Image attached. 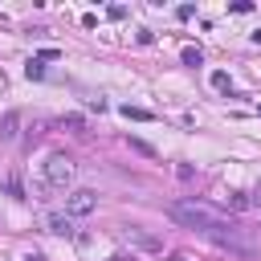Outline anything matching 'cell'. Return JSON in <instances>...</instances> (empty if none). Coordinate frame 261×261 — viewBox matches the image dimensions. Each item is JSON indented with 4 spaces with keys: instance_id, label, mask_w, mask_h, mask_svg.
Returning a JSON list of instances; mask_svg holds the SVG:
<instances>
[{
    "instance_id": "obj_14",
    "label": "cell",
    "mask_w": 261,
    "mask_h": 261,
    "mask_svg": "<svg viewBox=\"0 0 261 261\" xmlns=\"http://www.w3.org/2000/svg\"><path fill=\"white\" fill-rule=\"evenodd\" d=\"M130 147H135V151H139V155H155V147H147V143H143V139H130Z\"/></svg>"
},
{
    "instance_id": "obj_4",
    "label": "cell",
    "mask_w": 261,
    "mask_h": 261,
    "mask_svg": "<svg viewBox=\"0 0 261 261\" xmlns=\"http://www.w3.org/2000/svg\"><path fill=\"white\" fill-rule=\"evenodd\" d=\"M45 228H49L53 237H73V216H69V212H49V216H45Z\"/></svg>"
},
{
    "instance_id": "obj_16",
    "label": "cell",
    "mask_w": 261,
    "mask_h": 261,
    "mask_svg": "<svg viewBox=\"0 0 261 261\" xmlns=\"http://www.w3.org/2000/svg\"><path fill=\"white\" fill-rule=\"evenodd\" d=\"M175 261H192V257H184V253H175Z\"/></svg>"
},
{
    "instance_id": "obj_11",
    "label": "cell",
    "mask_w": 261,
    "mask_h": 261,
    "mask_svg": "<svg viewBox=\"0 0 261 261\" xmlns=\"http://www.w3.org/2000/svg\"><path fill=\"white\" fill-rule=\"evenodd\" d=\"M61 126H69V130H86V118H82V114H65Z\"/></svg>"
},
{
    "instance_id": "obj_13",
    "label": "cell",
    "mask_w": 261,
    "mask_h": 261,
    "mask_svg": "<svg viewBox=\"0 0 261 261\" xmlns=\"http://www.w3.org/2000/svg\"><path fill=\"white\" fill-rule=\"evenodd\" d=\"M106 16H110V20H122V16H126V8H122V4H110V8H106Z\"/></svg>"
},
{
    "instance_id": "obj_9",
    "label": "cell",
    "mask_w": 261,
    "mask_h": 261,
    "mask_svg": "<svg viewBox=\"0 0 261 261\" xmlns=\"http://www.w3.org/2000/svg\"><path fill=\"white\" fill-rule=\"evenodd\" d=\"M126 241H135V245H143V249H159V241H155V237H147V232H135V228H126Z\"/></svg>"
},
{
    "instance_id": "obj_10",
    "label": "cell",
    "mask_w": 261,
    "mask_h": 261,
    "mask_svg": "<svg viewBox=\"0 0 261 261\" xmlns=\"http://www.w3.org/2000/svg\"><path fill=\"white\" fill-rule=\"evenodd\" d=\"M179 57H184V65H200V61H204V53H200L196 45H188V49H184Z\"/></svg>"
},
{
    "instance_id": "obj_8",
    "label": "cell",
    "mask_w": 261,
    "mask_h": 261,
    "mask_svg": "<svg viewBox=\"0 0 261 261\" xmlns=\"http://www.w3.org/2000/svg\"><path fill=\"white\" fill-rule=\"evenodd\" d=\"M224 204H228L232 212H245V208H249V196H245V192H228V196H224Z\"/></svg>"
},
{
    "instance_id": "obj_12",
    "label": "cell",
    "mask_w": 261,
    "mask_h": 261,
    "mask_svg": "<svg viewBox=\"0 0 261 261\" xmlns=\"http://www.w3.org/2000/svg\"><path fill=\"white\" fill-rule=\"evenodd\" d=\"M212 86H216V90H232V82H228V73H224V69H216V73H212Z\"/></svg>"
},
{
    "instance_id": "obj_5",
    "label": "cell",
    "mask_w": 261,
    "mask_h": 261,
    "mask_svg": "<svg viewBox=\"0 0 261 261\" xmlns=\"http://www.w3.org/2000/svg\"><path fill=\"white\" fill-rule=\"evenodd\" d=\"M16 130H20V114H16V110L0 114V143H12V139H16Z\"/></svg>"
},
{
    "instance_id": "obj_15",
    "label": "cell",
    "mask_w": 261,
    "mask_h": 261,
    "mask_svg": "<svg viewBox=\"0 0 261 261\" xmlns=\"http://www.w3.org/2000/svg\"><path fill=\"white\" fill-rule=\"evenodd\" d=\"M249 208H261V192H253V196H249Z\"/></svg>"
},
{
    "instance_id": "obj_3",
    "label": "cell",
    "mask_w": 261,
    "mask_h": 261,
    "mask_svg": "<svg viewBox=\"0 0 261 261\" xmlns=\"http://www.w3.org/2000/svg\"><path fill=\"white\" fill-rule=\"evenodd\" d=\"M94 208H98V192H94V188H73V192L65 196V212H69L73 220H77V216H90Z\"/></svg>"
},
{
    "instance_id": "obj_7",
    "label": "cell",
    "mask_w": 261,
    "mask_h": 261,
    "mask_svg": "<svg viewBox=\"0 0 261 261\" xmlns=\"http://www.w3.org/2000/svg\"><path fill=\"white\" fill-rule=\"evenodd\" d=\"M122 118H135V122H151L155 114H151V110H143V106H130V102H126V106H122Z\"/></svg>"
},
{
    "instance_id": "obj_2",
    "label": "cell",
    "mask_w": 261,
    "mask_h": 261,
    "mask_svg": "<svg viewBox=\"0 0 261 261\" xmlns=\"http://www.w3.org/2000/svg\"><path fill=\"white\" fill-rule=\"evenodd\" d=\"M69 179H73V159L61 155V151H53L45 159V184L49 188H69Z\"/></svg>"
},
{
    "instance_id": "obj_1",
    "label": "cell",
    "mask_w": 261,
    "mask_h": 261,
    "mask_svg": "<svg viewBox=\"0 0 261 261\" xmlns=\"http://www.w3.org/2000/svg\"><path fill=\"white\" fill-rule=\"evenodd\" d=\"M167 216H171V220H179L184 228H192V232H200V237L216 241L220 249L249 253V245L241 241L237 224H232L228 216H220L216 208H208V204H196V200H175V204H167Z\"/></svg>"
},
{
    "instance_id": "obj_6",
    "label": "cell",
    "mask_w": 261,
    "mask_h": 261,
    "mask_svg": "<svg viewBox=\"0 0 261 261\" xmlns=\"http://www.w3.org/2000/svg\"><path fill=\"white\" fill-rule=\"evenodd\" d=\"M24 77L41 82V77H45V57H29V61H24Z\"/></svg>"
}]
</instances>
